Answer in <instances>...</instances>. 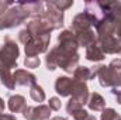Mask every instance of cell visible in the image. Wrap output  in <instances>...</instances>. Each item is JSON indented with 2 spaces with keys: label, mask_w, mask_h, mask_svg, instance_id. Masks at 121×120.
I'll use <instances>...</instances> for the list:
<instances>
[{
  "label": "cell",
  "mask_w": 121,
  "mask_h": 120,
  "mask_svg": "<svg viewBox=\"0 0 121 120\" xmlns=\"http://www.w3.org/2000/svg\"><path fill=\"white\" fill-rule=\"evenodd\" d=\"M39 17H42L54 30H59V28L63 27L65 16H63L62 11L56 10V9L51 4V1H45V10H44V13H42Z\"/></svg>",
  "instance_id": "obj_6"
},
{
  "label": "cell",
  "mask_w": 121,
  "mask_h": 120,
  "mask_svg": "<svg viewBox=\"0 0 121 120\" xmlns=\"http://www.w3.org/2000/svg\"><path fill=\"white\" fill-rule=\"evenodd\" d=\"M97 78L103 88H121V71L113 69L110 65H99Z\"/></svg>",
  "instance_id": "obj_4"
},
{
  "label": "cell",
  "mask_w": 121,
  "mask_h": 120,
  "mask_svg": "<svg viewBox=\"0 0 121 120\" xmlns=\"http://www.w3.org/2000/svg\"><path fill=\"white\" fill-rule=\"evenodd\" d=\"M28 17H31L30 10L26 7L24 1L14 3L3 16H0V30L14 28L23 24Z\"/></svg>",
  "instance_id": "obj_2"
},
{
  "label": "cell",
  "mask_w": 121,
  "mask_h": 120,
  "mask_svg": "<svg viewBox=\"0 0 121 120\" xmlns=\"http://www.w3.org/2000/svg\"><path fill=\"white\" fill-rule=\"evenodd\" d=\"M7 106H9V110L11 113H23L24 109L27 107V102H26L24 96H21V95H13V96L9 97Z\"/></svg>",
  "instance_id": "obj_16"
},
{
  "label": "cell",
  "mask_w": 121,
  "mask_h": 120,
  "mask_svg": "<svg viewBox=\"0 0 121 120\" xmlns=\"http://www.w3.org/2000/svg\"><path fill=\"white\" fill-rule=\"evenodd\" d=\"M110 66L116 71H121V58H116L110 62Z\"/></svg>",
  "instance_id": "obj_31"
},
{
  "label": "cell",
  "mask_w": 121,
  "mask_h": 120,
  "mask_svg": "<svg viewBox=\"0 0 121 120\" xmlns=\"http://www.w3.org/2000/svg\"><path fill=\"white\" fill-rule=\"evenodd\" d=\"M113 35L121 42V20H116L114 23V31H113Z\"/></svg>",
  "instance_id": "obj_29"
},
{
  "label": "cell",
  "mask_w": 121,
  "mask_h": 120,
  "mask_svg": "<svg viewBox=\"0 0 121 120\" xmlns=\"http://www.w3.org/2000/svg\"><path fill=\"white\" fill-rule=\"evenodd\" d=\"M70 96H72V99L78 100L79 103H82V105H87V100H89L90 92H89V88H87L86 82H82V81H76V79H73V82H72V90H70Z\"/></svg>",
  "instance_id": "obj_11"
},
{
  "label": "cell",
  "mask_w": 121,
  "mask_h": 120,
  "mask_svg": "<svg viewBox=\"0 0 121 120\" xmlns=\"http://www.w3.org/2000/svg\"><path fill=\"white\" fill-rule=\"evenodd\" d=\"M85 57H86V60L90 61V62H99V61H103L106 58V54L101 51V48L96 42V44L90 45L89 48H86V55Z\"/></svg>",
  "instance_id": "obj_18"
},
{
  "label": "cell",
  "mask_w": 121,
  "mask_h": 120,
  "mask_svg": "<svg viewBox=\"0 0 121 120\" xmlns=\"http://www.w3.org/2000/svg\"><path fill=\"white\" fill-rule=\"evenodd\" d=\"M4 107H6V105H4V100L0 97V112H4Z\"/></svg>",
  "instance_id": "obj_34"
},
{
  "label": "cell",
  "mask_w": 121,
  "mask_h": 120,
  "mask_svg": "<svg viewBox=\"0 0 121 120\" xmlns=\"http://www.w3.org/2000/svg\"><path fill=\"white\" fill-rule=\"evenodd\" d=\"M0 79H1V83H3L7 89L13 90L16 88L14 74H11L10 69H7V68H4V66H0Z\"/></svg>",
  "instance_id": "obj_19"
},
{
  "label": "cell",
  "mask_w": 121,
  "mask_h": 120,
  "mask_svg": "<svg viewBox=\"0 0 121 120\" xmlns=\"http://www.w3.org/2000/svg\"><path fill=\"white\" fill-rule=\"evenodd\" d=\"M30 96H31V99H32L34 102L41 103V102H44V100H45V90L42 89V86H39L38 83H35V85H32V86H31Z\"/></svg>",
  "instance_id": "obj_21"
},
{
  "label": "cell",
  "mask_w": 121,
  "mask_h": 120,
  "mask_svg": "<svg viewBox=\"0 0 121 120\" xmlns=\"http://www.w3.org/2000/svg\"><path fill=\"white\" fill-rule=\"evenodd\" d=\"M80 55L78 52H69L59 45L54 47L45 57V66L48 71H55L56 68L63 69L68 74H72L79 66Z\"/></svg>",
  "instance_id": "obj_1"
},
{
  "label": "cell",
  "mask_w": 121,
  "mask_h": 120,
  "mask_svg": "<svg viewBox=\"0 0 121 120\" xmlns=\"http://www.w3.org/2000/svg\"><path fill=\"white\" fill-rule=\"evenodd\" d=\"M20 57V48L14 40L10 37H6L3 45L0 47V66H4L7 69L18 68L17 60Z\"/></svg>",
  "instance_id": "obj_3"
},
{
  "label": "cell",
  "mask_w": 121,
  "mask_h": 120,
  "mask_svg": "<svg viewBox=\"0 0 121 120\" xmlns=\"http://www.w3.org/2000/svg\"><path fill=\"white\" fill-rule=\"evenodd\" d=\"M14 81H16V85H20V86H32L37 83V76L27 69H16Z\"/></svg>",
  "instance_id": "obj_13"
},
{
  "label": "cell",
  "mask_w": 121,
  "mask_h": 120,
  "mask_svg": "<svg viewBox=\"0 0 121 120\" xmlns=\"http://www.w3.org/2000/svg\"><path fill=\"white\" fill-rule=\"evenodd\" d=\"M100 120H121V116L111 107H106L103 112H101V116Z\"/></svg>",
  "instance_id": "obj_23"
},
{
  "label": "cell",
  "mask_w": 121,
  "mask_h": 120,
  "mask_svg": "<svg viewBox=\"0 0 121 120\" xmlns=\"http://www.w3.org/2000/svg\"><path fill=\"white\" fill-rule=\"evenodd\" d=\"M73 79L82 81V82L90 81V79H93V76H91V69L87 68V66H78V68L73 71Z\"/></svg>",
  "instance_id": "obj_20"
},
{
  "label": "cell",
  "mask_w": 121,
  "mask_h": 120,
  "mask_svg": "<svg viewBox=\"0 0 121 120\" xmlns=\"http://www.w3.org/2000/svg\"><path fill=\"white\" fill-rule=\"evenodd\" d=\"M93 26V20L91 17L86 13V11H82L79 14H76L72 20V27H70V31L73 32H79V31L83 30H89Z\"/></svg>",
  "instance_id": "obj_12"
},
{
  "label": "cell",
  "mask_w": 121,
  "mask_h": 120,
  "mask_svg": "<svg viewBox=\"0 0 121 120\" xmlns=\"http://www.w3.org/2000/svg\"><path fill=\"white\" fill-rule=\"evenodd\" d=\"M111 93L114 95V97H116L117 103L121 105V88H118V89H113V90H111Z\"/></svg>",
  "instance_id": "obj_32"
},
{
  "label": "cell",
  "mask_w": 121,
  "mask_h": 120,
  "mask_svg": "<svg viewBox=\"0 0 121 120\" xmlns=\"http://www.w3.org/2000/svg\"><path fill=\"white\" fill-rule=\"evenodd\" d=\"M86 120H97V119H96L94 116H91V115H89V116H87V119H86Z\"/></svg>",
  "instance_id": "obj_36"
},
{
  "label": "cell",
  "mask_w": 121,
  "mask_h": 120,
  "mask_svg": "<svg viewBox=\"0 0 121 120\" xmlns=\"http://www.w3.org/2000/svg\"><path fill=\"white\" fill-rule=\"evenodd\" d=\"M75 35H76V40H78L79 47L89 48L90 45H93V44L97 42V35H96V31L93 30V28L79 31V32H75Z\"/></svg>",
  "instance_id": "obj_14"
},
{
  "label": "cell",
  "mask_w": 121,
  "mask_h": 120,
  "mask_svg": "<svg viewBox=\"0 0 121 120\" xmlns=\"http://www.w3.org/2000/svg\"><path fill=\"white\" fill-rule=\"evenodd\" d=\"M87 116H89V113H87L85 109H80V110H78L76 113L72 115V117H73L75 120H86Z\"/></svg>",
  "instance_id": "obj_28"
},
{
  "label": "cell",
  "mask_w": 121,
  "mask_h": 120,
  "mask_svg": "<svg viewBox=\"0 0 121 120\" xmlns=\"http://www.w3.org/2000/svg\"><path fill=\"white\" fill-rule=\"evenodd\" d=\"M87 106H89V109L93 110V112H103L106 109V100H104V97L100 93L93 92V93H90V96H89Z\"/></svg>",
  "instance_id": "obj_17"
},
{
  "label": "cell",
  "mask_w": 121,
  "mask_h": 120,
  "mask_svg": "<svg viewBox=\"0 0 121 120\" xmlns=\"http://www.w3.org/2000/svg\"><path fill=\"white\" fill-rule=\"evenodd\" d=\"M58 45L60 48L69 51V52H78L79 50V44L76 40L75 32L70 30H63L60 31V34L58 35Z\"/></svg>",
  "instance_id": "obj_10"
},
{
  "label": "cell",
  "mask_w": 121,
  "mask_h": 120,
  "mask_svg": "<svg viewBox=\"0 0 121 120\" xmlns=\"http://www.w3.org/2000/svg\"><path fill=\"white\" fill-rule=\"evenodd\" d=\"M80 109H83V105L82 103H79L78 100H75V99H69V102H68V105H66V112L72 116L73 113H76L78 110H80Z\"/></svg>",
  "instance_id": "obj_24"
},
{
  "label": "cell",
  "mask_w": 121,
  "mask_h": 120,
  "mask_svg": "<svg viewBox=\"0 0 121 120\" xmlns=\"http://www.w3.org/2000/svg\"><path fill=\"white\" fill-rule=\"evenodd\" d=\"M26 30L30 32L32 37L37 35H44V34H51L54 28L42 18V17H32L26 26Z\"/></svg>",
  "instance_id": "obj_8"
},
{
  "label": "cell",
  "mask_w": 121,
  "mask_h": 120,
  "mask_svg": "<svg viewBox=\"0 0 121 120\" xmlns=\"http://www.w3.org/2000/svg\"><path fill=\"white\" fill-rule=\"evenodd\" d=\"M51 109L48 105L38 106H27L23 112L26 120H51Z\"/></svg>",
  "instance_id": "obj_7"
},
{
  "label": "cell",
  "mask_w": 121,
  "mask_h": 120,
  "mask_svg": "<svg viewBox=\"0 0 121 120\" xmlns=\"http://www.w3.org/2000/svg\"><path fill=\"white\" fill-rule=\"evenodd\" d=\"M13 4H14V1H3V0H0V16H3Z\"/></svg>",
  "instance_id": "obj_30"
},
{
  "label": "cell",
  "mask_w": 121,
  "mask_h": 120,
  "mask_svg": "<svg viewBox=\"0 0 121 120\" xmlns=\"http://www.w3.org/2000/svg\"><path fill=\"white\" fill-rule=\"evenodd\" d=\"M97 45L101 48L104 54H116L121 55V42L114 35L97 37Z\"/></svg>",
  "instance_id": "obj_9"
},
{
  "label": "cell",
  "mask_w": 121,
  "mask_h": 120,
  "mask_svg": "<svg viewBox=\"0 0 121 120\" xmlns=\"http://www.w3.org/2000/svg\"><path fill=\"white\" fill-rule=\"evenodd\" d=\"M49 1H51V4H52L56 10H59L62 13L73 6V0H49Z\"/></svg>",
  "instance_id": "obj_22"
},
{
  "label": "cell",
  "mask_w": 121,
  "mask_h": 120,
  "mask_svg": "<svg viewBox=\"0 0 121 120\" xmlns=\"http://www.w3.org/2000/svg\"><path fill=\"white\" fill-rule=\"evenodd\" d=\"M72 78L68 76H58L55 81V92L62 96V97H68L70 96V90H72Z\"/></svg>",
  "instance_id": "obj_15"
},
{
  "label": "cell",
  "mask_w": 121,
  "mask_h": 120,
  "mask_svg": "<svg viewBox=\"0 0 121 120\" xmlns=\"http://www.w3.org/2000/svg\"><path fill=\"white\" fill-rule=\"evenodd\" d=\"M0 120H17V119L13 115H6V113L0 112Z\"/></svg>",
  "instance_id": "obj_33"
},
{
  "label": "cell",
  "mask_w": 121,
  "mask_h": 120,
  "mask_svg": "<svg viewBox=\"0 0 121 120\" xmlns=\"http://www.w3.org/2000/svg\"><path fill=\"white\" fill-rule=\"evenodd\" d=\"M51 120H66L65 117H60V116H56V117H51Z\"/></svg>",
  "instance_id": "obj_35"
},
{
  "label": "cell",
  "mask_w": 121,
  "mask_h": 120,
  "mask_svg": "<svg viewBox=\"0 0 121 120\" xmlns=\"http://www.w3.org/2000/svg\"><path fill=\"white\" fill-rule=\"evenodd\" d=\"M48 106H49V109H51V110H55V112L60 110V107H62L60 99H59V97H56V96L51 97V99H49V102H48Z\"/></svg>",
  "instance_id": "obj_26"
},
{
  "label": "cell",
  "mask_w": 121,
  "mask_h": 120,
  "mask_svg": "<svg viewBox=\"0 0 121 120\" xmlns=\"http://www.w3.org/2000/svg\"><path fill=\"white\" fill-rule=\"evenodd\" d=\"M30 38H31V34L26 30V28L18 32V41H20L21 44H24V45H26V44L28 42V40H30Z\"/></svg>",
  "instance_id": "obj_27"
},
{
  "label": "cell",
  "mask_w": 121,
  "mask_h": 120,
  "mask_svg": "<svg viewBox=\"0 0 121 120\" xmlns=\"http://www.w3.org/2000/svg\"><path fill=\"white\" fill-rule=\"evenodd\" d=\"M39 64H41L39 57H34V58H28V57H26V60H24V65H26V68H31V69H34V68H38Z\"/></svg>",
  "instance_id": "obj_25"
},
{
  "label": "cell",
  "mask_w": 121,
  "mask_h": 120,
  "mask_svg": "<svg viewBox=\"0 0 121 120\" xmlns=\"http://www.w3.org/2000/svg\"><path fill=\"white\" fill-rule=\"evenodd\" d=\"M49 41H51V34H44V35H37V37L31 35L28 42L24 45L26 57L34 58L42 52H47L49 48Z\"/></svg>",
  "instance_id": "obj_5"
}]
</instances>
